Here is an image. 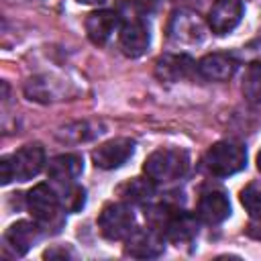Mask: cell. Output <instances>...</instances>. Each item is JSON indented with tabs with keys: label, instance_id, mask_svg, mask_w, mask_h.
Masks as SVG:
<instances>
[{
	"label": "cell",
	"instance_id": "cell-1",
	"mask_svg": "<svg viewBox=\"0 0 261 261\" xmlns=\"http://www.w3.org/2000/svg\"><path fill=\"white\" fill-rule=\"evenodd\" d=\"M190 167V157L184 149H157L153 151L145 163H143V171L149 179H153L155 184H171L177 181L186 175Z\"/></svg>",
	"mask_w": 261,
	"mask_h": 261
},
{
	"label": "cell",
	"instance_id": "cell-2",
	"mask_svg": "<svg viewBox=\"0 0 261 261\" xmlns=\"http://www.w3.org/2000/svg\"><path fill=\"white\" fill-rule=\"evenodd\" d=\"M206 169L212 175L228 177L232 173H239L247 165V151L241 143L234 141H218L214 143L206 155H204Z\"/></svg>",
	"mask_w": 261,
	"mask_h": 261
},
{
	"label": "cell",
	"instance_id": "cell-3",
	"mask_svg": "<svg viewBox=\"0 0 261 261\" xmlns=\"http://www.w3.org/2000/svg\"><path fill=\"white\" fill-rule=\"evenodd\" d=\"M98 228L108 241H122L135 230V216L122 202H110L98 216Z\"/></svg>",
	"mask_w": 261,
	"mask_h": 261
},
{
	"label": "cell",
	"instance_id": "cell-4",
	"mask_svg": "<svg viewBox=\"0 0 261 261\" xmlns=\"http://www.w3.org/2000/svg\"><path fill=\"white\" fill-rule=\"evenodd\" d=\"M27 206L41 226H49L53 222H59V212H61V200L59 196L47 186V184H37L29 196H27Z\"/></svg>",
	"mask_w": 261,
	"mask_h": 261
},
{
	"label": "cell",
	"instance_id": "cell-5",
	"mask_svg": "<svg viewBox=\"0 0 261 261\" xmlns=\"http://www.w3.org/2000/svg\"><path fill=\"white\" fill-rule=\"evenodd\" d=\"M124 241V255L135 259H153L165 249V234L155 228H135Z\"/></svg>",
	"mask_w": 261,
	"mask_h": 261
},
{
	"label": "cell",
	"instance_id": "cell-6",
	"mask_svg": "<svg viewBox=\"0 0 261 261\" xmlns=\"http://www.w3.org/2000/svg\"><path fill=\"white\" fill-rule=\"evenodd\" d=\"M135 153V141L126 137H116L102 143L98 149L92 151V161L100 169H116L128 161Z\"/></svg>",
	"mask_w": 261,
	"mask_h": 261
},
{
	"label": "cell",
	"instance_id": "cell-7",
	"mask_svg": "<svg viewBox=\"0 0 261 261\" xmlns=\"http://www.w3.org/2000/svg\"><path fill=\"white\" fill-rule=\"evenodd\" d=\"M8 157H10L14 179H18V181L33 179L45 165V149L39 143L24 145V147H20L18 151H14Z\"/></svg>",
	"mask_w": 261,
	"mask_h": 261
},
{
	"label": "cell",
	"instance_id": "cell-8",
	"mask_svg": "<svg viewBox=\"0 0 261 261\" xmlns=\"http://www.w3.org/2000/svg\"><path fill=\"white\" fill-rule=\"evenodd\" d=\"M243 2L241 0H216L208 12V27L214 35L230 33L243 18Z\"/></svg>",
	"mask_w": 261,
	"mask_h": 261
},
{
	"label": "cell",
	"instance_id": "cell-9",
	"mask_svg": "<svg viewBox=\"0 0 261 261\" xmlns=\"http://www.w3.org/2000/svg\"><path fill=\"white\" fill-rule=\"evenodd\" d=\"M118 43H120V49L126 57H141L147 53L149 49V43H151V35H149V29L143 20L139 18H133V20H126L122 27H120V35H118Z\"/></svg>",
	"mask_w": 261,
	"mask_h": 261
},
{
	"label": "cell",
	"instance_id": "cell-10",
	"mask_svg": "<svg viewBox=\"0 0 261 261\" xmlns=\"http://www.w3.org/2000/svg\"><path fill=\"white\" fill-rule=\"evenodd\" d=\"M167 33L175 43H198L204 37V24L198 14L190 10H177L169 20Z\"/></svg>",
	"mask_w": 261,
	"mask_h": 261
},
{
	"label": "cell",
	"instance_id": "cell-11",
	"mask_svg": "<svg viewBox=\"0 0 261 261\" xmlns=\"http://www.w3.org/2000/svg\"><path fill=\"white\" fill-rule=\"evenodd\" d=\"M163 234L167 241L175 243L177 247L192 243L198 234V216L184 210L169 214L167 220L163 222Z\"/></svg>",
	"mask_w": 261,
	"mask_h": 261
},
{
	"label": "cell",
	"instance_id": "cell-12",
	"mask_svg": "<svg viewBox=\"0 0 261 261\" xmlns=\"http://www.w3.org/2000/svg\"><path fill=\"white\" fill-rule=\"evenodd\" d=\"M196 69V61L190 55H175V53H167L161 55L155 63V73L161 82H179L192 75V71Z\"/></svg>",
	"mask_w": 261,
	"mask_h": 261
},
{
	"label": "cell",
	"instance_id": "cell-13",
	"mask_svg": "<svg viewBox=\"0 0 261 261\" xmlns=\"http://www.w3.org/2000/svg\"><path fill=\"white\" fill-rule=\"evenodd\" d=\"M228 214H230V202L222 192L212 190V192H204L200 196L198 208H196L198 220H202L206 224H218V222L226 220Z\"/></svg>",
	"mask_w": 261,
	"mask_h": 261
},
{
	"label": "cell",
	"instance_id": "cell-14",
	"mask_svg": "<svg viewBox=\"0 0 261 261\" xmlns=\"http://www.w3.org/2000/svg\"><path fill=\"white\" fill-rule=\"evenodd\" d=\"M37 239H39V226L29 220H18L10 224L4 232V245L16 257L27 255V251L37 243Z\"/></svg>",
	"mask_w": 261,
	"mask_h": 261
},
{
	"label": "cell",
	"instance_id": "cell-15",
	"mask_svg": "<svg viewBox=\"0 0 261 261\" xmlns=\"http://www.w3.org/2000/svg\"><path fill=\"white\" fill-rule=\"evenodd\" d=\"M196 69L202 77L210 82H226L237 71V59L226 53H210L198 61Z\"/></svg>",
	"mask_w": 261,
	"mask_h": 261
},
{
	"label": "cell",
	"instance_id": "cell-16",
	"mask_svg": "<svg viewBox=\"0 0 261 261\" xmlns=\"http://www.w3.org/2000/svg\"><path fill=\"white\" fill-rule=\"evenodd\" d=\"M84 27L94 45H104L118 27V14L114 10H94L88 14Z\"/></svg>",
	"mask_w": 261,
	"mask_h": 261
},
{
	"label": "cell",
	"instance_id": "cell-17",
	"mask_svg": "<svg viewBox=\"0 0 261 261\" xmlns=\"http://www.w3.org/2000/svg\"><path fill=\"white\" fill-rule=\"evenodd\" d=\"M84 171V159L75 153H65V155H57L49 161L47 165V175L59 184V186H67L73 184L80 173Z\"/></svg>",
	"mask_w": 261,
	"mask_h": 261
},
{
	"label": "cell",
	"instance_id": "cell-18",
	"mask_svg": "<svg viewBox=\"0 0 261 261\" xmlns=\"http://www.w3.org/2000/svg\"><path fill=\"white\" fill-rule=\"evenodd\" d=\"M118 194L122 196L124 202L130 204H147L155 196V181L149 177H133L124 181L118 188Z\"/></svg>",
	"mask_w": 261,
	"mask_h": 261
},
{
	"label": "cell",
	"instance_id": "cell-19",
	"mask_svg": "<svg viewBox=\"0 0 261 261\" xmlns=\"http://www.w3.org/2000/svg\"><path fill=\"white\" fill-rule=\"evenodd\" d=\"M243 96L251 104H261V61L247 65L243 75Z\"/></svg>",
	"mask_w": 261,
	"mask_h": 261
},
{
	"label": "cell",
	"instance_id": "cell-20",
	"mask_svg": "<svg viewBox=\"0 0 261 261\" xmlns=\"http://www.w3.org/2000/svg\"><path fill=\"white\" fill-rule=\"evenodd\" d=\"M241 204L251 214V218L261 220V181H253L241 192Z\"/></svg>",
	"mask_w": 261,
	"mask_h": 261
},
{
	"label": "cell",
	"instance_id": "cell-21",
	"mask_svg": "<svg viewBox=\"0 0 261 261\" xmlns=\"http://www.w3.org/2000/svg\"><path fill=\"white\" fill-rule=\"evenodd\" d=\"M63 188L65 190H63V194L59 198L63 210L65 212H77V210H82L84 204H86V190L82 186H77V184H67Z\"/></svg>",
	"mask_w": 261,
	"mask_h": 261
},
{
	"label": "cell",
	"instance_id": "cell-22",
	"mask_svg": "<svg viewBox=\"0 0 261 261\" xmlns=\"http://www.w3.org/2000/svg\"><path fill=\"white\" fill-rule=\"evenodd\" d=\"M0 171H2L0 179H2L4 186L14 179V173H12V165H10V157H8V155H4V157L0 159Z\"/></svg>",
	"mask_w": 261,
	"mask_h": 261
},
{
	"label": "cell",
	"instance_id": "cell-23",
	"mask_svg": "<svg viewBox=\"0 0 261 261\" xmlns=\"http://www.w3.org/2000/svg\"><path fill=\"white\" fill-rule=\"evenodd\" d=\"M45 259H53V257H71V253L67 249H47L43 253Z\"/></svg>",
	"mask_w": 261,
	"mask_h": 261
},
{
	"label": "cell",
	"instance_id": "cell-24",
	"mask_svg": "<svg viewBox=\"0 0 261 261\" xmlns=\"http://www.w3.org/2000/svg\"><path fill=\"white\" fill-rule=\"evenodd\" d=\"M80 2H86V4H96V2H104V0H80Z\"/></svg>",
	"mask_w": 261,
	"mask_h": 261
},
{
	"label": "cell",
	"instance_id": "cell-25",
	"mask_svg": "<svg viewBox=\"0 0 261 261\" xmlns=\"http://www.w3.org/2000/svg\"><path fill=\"white\" fill-rule=\"evenodd\" d=\"M257 169L261 171V151H259V155H257Z\"/></svg>",
	"mask_w": 261,
	"mask_h": 261
}]
</instances>
